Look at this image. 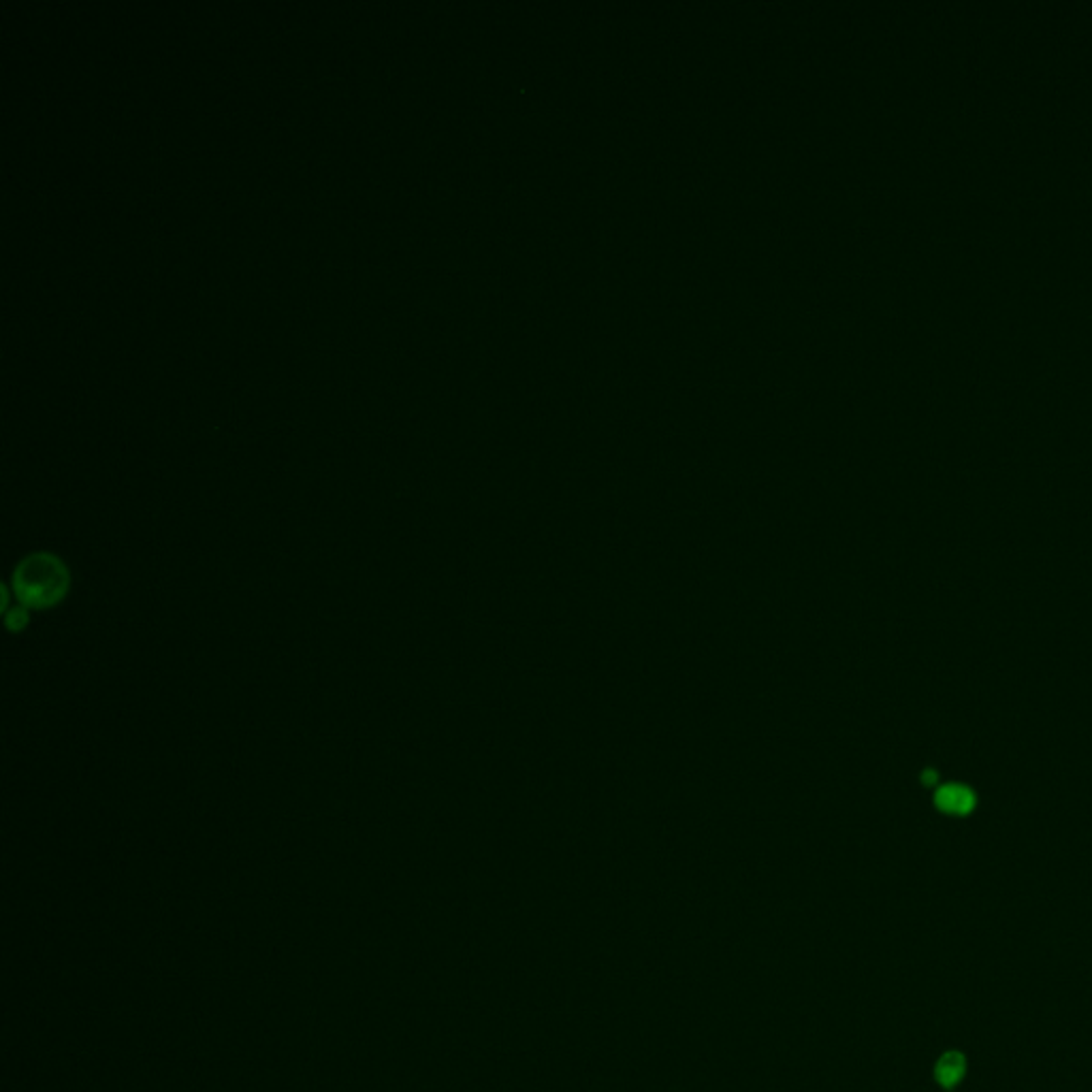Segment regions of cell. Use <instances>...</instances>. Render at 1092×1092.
Instances as JSON below:
<instances>
[{
  "mask_svg": "<svg viewBox=\"0 0 1092 1092\" xmlns=\"http://www.w3.org/2000/svg\"><path fill=\"white\" fill-rule=\"evenodd\" d=\"M26 623H28V610H26V606H15L13 610L7 612V627H9V630L18 632V630H22V627L26 625Z\"/></svg>",
  "mask_w": 1092,
  "mask_h": 1092,
  "instance_id": "4",
  "label": "cell"
},
{
  "mask_svg": "<svg viewBox=\"0 0 1092 1092\" xmlns=\"http://www.w3.org/2000/svg\"><path fill=\"white\" fill-rule=\"evenodd\" d=\"M934 807L943 815L966 817L978 809V792L964 783H946L934 792Z\"/></svg>",
  "mask_w": 1092,
  "mask_h": 1092,
  "instance_id": "2",
  "label": "cell"
},
{
  "mask_svg": "<svg viewBox=\"0 0 1092 1092\" xmlns=\"http://www.w3.org/2000/svg\"><path fill=\"white\" fill-rule=\"evenodd\" d=\"M71 574L64 561L52 553H35L22 559L13 572V591L22 606L49 608L69 591Z\"/></svg>",
  "mask_w": 1092,
  "mask_h": 1092,
  "instance_id": "1",
  "label": "cell"
},
{
  "mask_svg": "<svg viewBox=\"0 0 1092 1092\" xmlns=\"http://www.w3.org/2000/svg\"><path fill=\"white\" fill-rule=\"evenodd\" d=\"M966 1071H969V1061H966V1056L961 1052V1049H947V1052H943L937 1063H934V1082L939 1083L943 1090H954L963 1083Z\"/></svg>",
  "mask_w": 1092,
  "mask_h": 1092,
  "instance_id": "3",
  "label": "cell"
}]
</instances>
